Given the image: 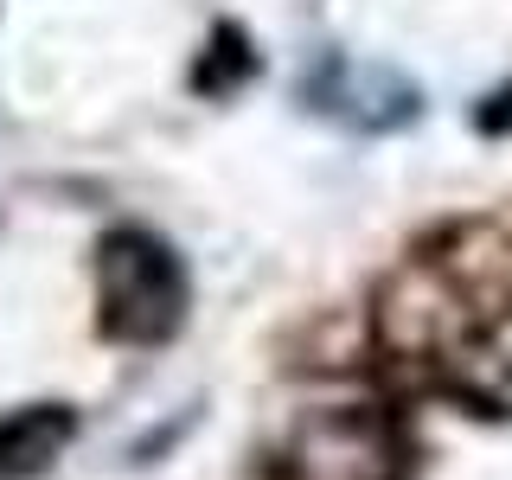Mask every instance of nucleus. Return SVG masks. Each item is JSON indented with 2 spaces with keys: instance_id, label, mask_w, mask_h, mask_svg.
Here are the masks:
<instances>
[{
  "instance_id": "obj_3",
  "label": "nucleus",
  "mask_w": 512,
  "mask_h": 480,
  "mask_svg": "<svg viewBox=\"0 0 512 480\" xmlns=\"http://www.w3.org/2000/svg\"><path fill=\"white\" fill-rule=\"evenodd\" d=\"M288 474L295 480H391V442L378 436L372 416L333 410L301 429Z\"/></svg>"
},
{
  "instance_id": "obj_2",
  "label": "nucleus",
  "mask_w": 512,
  "mask_h": 480,
  "mask_svg": "<svg viewBox=\"0 0 512 480\" xmlns=\"http://www.w3.org/2000/svg\"><path fill=\"white\" fill-rule=\"evenodd\" d=\"M301 96L320 109V116L346 122V128H397L416 116V90L404 77L378 71V64H352L340 52H327L301 77Z\"/></svg>"
},
{
  "instance_id": "obj_1",
  "label": "nucleus",
  "mask_w": 512,
  "mask_h": 480,
  "mask_svg": "<svg viewBox=\"0 0 512 480\" xmlns=\"http://www.w3.org/2000/svg\"><path fill=\"white\" fill-rule=\"evenodd\" d=\"M96 320L122 346H160L186 320V269L167 237L154 231H122L103 237L96 250Z\"/></svg>"
},
{
  "instance_id": "obj_4",
  "label": "nucleus",
  "mask_w": 512,
  "mask_h": 480,
  "mask_svg": "<svg viewBox=\"0 0 512 480\" xmlns=\"http://www.w3.org/2000/svg\"><path fill=\"white\" fill-rule=\"evenodd\" d=\"M77 416L64 404H26L13 416H0V480H32L71 448Z\"/></svg>"
}]
</instances>
